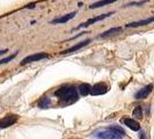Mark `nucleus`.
<instances>
[{
    "label": "nucleus",
    "mask_w": 154,
    "mask_h": 139,
    "mask_svg": "<svg viewBox=\"0 0 154 139\" xmlns=\"http://www.w3.org/2000/svg\"><path fill=\"white\" fill-rule=\"evenodd\" d=\"M56 96L59 97V100L62 101L65 104H71L74 101L78 100V93L74 87H69V86H65L59 88L57 92L54 93Z\"/></svg>",
    "instance_id": "1"
},
{
    "label": "nucleus",
    "mask_w": 154,
    "mask_h": 139,
    "mask_svg": "<svg viewBox=\"0 0 154 139\" xmlns=\"http://www.w3.org/2000/svg\"><path fill=\"white\" fill-rule=\"evenodd\" d=\"M121 133H122V130H118V129H107V130L96 132L95 137L97 139H123Z\"/></svg>",
    "instance_id": "2"
},
{
    "label": "nucleus",
    "mask_w": 154,
    "mask_h": 139,
    "mask_svg": "<svg viewBox=\"0 0 154 139\" xmlns=\"http://www.w3.org/2000/svg\"><path fill=\"white\" fill-rule=\"evenodd\" d=\"M49 57V54H45V52H38V54H30V56H27L24 57L22 60H21V65H26L28 63H32V62H38V60H43Z\"/></svg>",
    "instance_id": "3"
},
{
    "label": "nucleus",
    "mask_w": 154,
    "mask_h": 139,
    "mask_svg": "<svg viewBox=\"0 0 154 139\" xmlns=\"http://www.w3.org/2000/svg\"><path fill=\"white\" fill-rule=\"evenodd\" d=\"M114 14V12H109V13H104V14H101L99 16H95V17H92V19H89L88 21H86L85 23H81L78 28H85V27H89V26H92L94 24L95 22H97V21H101V20H104L106 17H109L110 15H112Z\"/></svg>",
    "instance_id": "4"
},
{
    "label": "nucleus",
    "mask_w": 154,
    "mask_h": 139,
    "mask_svg": "<svg viewBox=\"0 0 154 139\" xmlns=\"http://www.w3.org/2000/svg\"><path fill=\"white\" fill-rule=\"evenodd\" d=\"M17 119H19V116L14 115V114H11V115L5 116V117L0 121V126H1L2 129H5V128L11 126V125H13L14 123H16Z\"/></svg>",
    "instance_id": "5"
},
{
    "label": "nucleus",
    "mask_w": 154,
    "mask_h": 139,
    "mask_svg": "<svg viewBox=\"0 0 154 139\" xmlns=\"http://www.w3.org/2000/svg\"><path fill=\"white\" fill-rule=\"evenodd\" d=\"M108 92V86L104 82H99L96 85H94L92 87V95H102L104 93Z\"/></svg>",
    "instance_id": "6"
},
{
    "label": "nucleus",
    "mask_w": 154,
    "mask_h": 139,
    "mask_svg": "<svg viewBox=\"0 0 154 139\" xmlns=\"http://www.w3.org/2000/svg\"><path fill=\"white\" fill-rule=\"evenodd\" d=\"M77 15V13L75 12H72V13H69V14H65V15L60 16V17H58V19H54L51 21V24H60V23H66L67 21L69 20H72L74 16Z\"/></svg>",
    "instance_id": "7"
},
{
    "label": "nucleus",
    "mask_w": 154,
    "mask_h": 139,
    "mask_svg": "<svg viewBox=\"0 0 154 139\" xmlns=\"http://www.w3.org/2000/svg\"><path fill=\"white\" fill-rule=\"evenodd\" d=\"M153 91V85L151 84V85H147L145 86L144 88H141L139 92L136 93V95H134V97L136 99H145V97H147L148 96V94Z\"/></svg>",
    "instance_id": "8"
},
{
    "label": "nucleus",
    "mask_w": 154,
    "mask_h": 139,
    "mask_svg": "<svg viewBox=\"0 0 154 139\" xmlns=\"http://www.w3.org/2000/svg\"><path fill=\"white\" fill-rule=\"evenodd\" d=\"M89 42H91V39H86V41H84V42H80V43H78V44H75V45H73L72 48L67 49V50H64V51H62L60 54H72V52H75V51H78V50H80L81 48H84V46L87 45Z\"/></svg>",
    "instance_id": "9"
},
{
    "label": "nucleus",
    "mask_w": 154,
    "mask_h": 139,
    "mask_svg": "<svg viewBox=\"0 0 154 139\" xmlns=\"http://www.w3.org/2000/svg\"><path fill=\"white\" fill-rule=\"evenodd\" d=\"M152 22H154V16H151V17L145 19V20H140V21H137V22L128 23L126 27L128 28H137V27H143V26H146V24H149Z\"/></svg>",
    "instance_id": "10"
},
{
    "label": "nucleus",
    "mask_w": 154,
    "mask_h": 139,
    "mask_svg": "<svg viewBox=\"0 0 154 139\" xmlns=\"http://www.w3.org/2000/svg\"><path fill=\"white\" fill-rule=\"evenodd\" d=\"M123 123L128 126V128H130L131 130L133 131H138L140 130V125L137 121H134V119H132V118H124L123 119Z\"/></svg>",
    "instance_id": "11"
},
{
    "label": "nucleus",
    "mask_w": 154,
    "mask_h": 139,
    "mask_svg": "<svg viewBox=\"0 0 154 139\" xmlns=\"http://www.w3.org/2000/svg\"><path fill=\"white\" fill-rule=\"evenodd\" d=\"M121 31H122V27H114V28H111V29H109V30L102 32L100 35V37L101 39H104V37H108L110 35H114V34L121 32Z\"/></svg>",
    "instance_id": "12"
},
{
    "label": "nucleus",
    "mask_w": 154,
    "mask_h": 139,
    "mask_svg": "<svg viewBox=\"0 0 154 139\" xmlns=\"http://www.w3.org/2000/svg\"><path fill=\"white\" fill-rule=\"evenodd\" d=\"M117 0H100V1H97V2H95V4H93L89 6L91 9L93 8H99V7H103V6H107V5H110V4H112V2H115Z\"/></svg>",
    "instance_id": "13"
},
{
    "label": "nucleus",
    "mask_w": 154,
    "mask_h": 139,
    "mask_svg": "<svg viewBox=\"0 0 154 139\" xmlns=\"http://www.w3.org/2000/svg\"><path fill=\"white\" fill-rule=\"evenodd\" d=\"M79 92L81 93L84 96H86V95L92 93V86L88 85V84H82V85L79 86Z\"/></svg>",
    "instance_id": "14"
},
{
    "label": "nucleus",
    "mask_w": 154,
    "mask_h": 139,
    "mask_svg": "<svg viewBox=\"0 0 154 139\" xmlns=\"http://www.w3.org/2000/svg\"><path fill=\"white\" fill-rule=\"evenodd\" d=\"M133 116L136 117V118H141V116H143V110L140 107H136L134 110H133Z\"/></svg>",
    "instance_id": "15"
},
{
    "label": "nucleus",
    "mask_w": 154,
    "mask_h": 139,
    "mask_svg": "<svg viewBox=\"0 0 154 139\" xmlns=\"http://www.w3.org/2000/svg\"><path fill=\"white\" fill-rule=\"evenodd\" d=\"M15 57H16V54H11L9 57H6V58H2V59H1V62H0V64H2V65H4V64H6V63L11 62L12 59H14Z\"/></svg>",
    "instance_id": "16"
},
{
    "label": "nucleus",
    "mask_w": 154,
    "mask_h": 139,
    "mask_svg": "<svg viewBox=\"0 0 154 139\" xmlns=\"http://www.w3.org/2000/svg\"><path fill=\"white\" fill-rule=\"evenodd\" d=\"M148 0H143V1H139V2H132V4H129L128 6H138V5H143V4H145L147 2Z\"/></svg>",
    "instance_id": "17"
},
{
    "label": "nucleus",
    "mask_w": 154,
    "mask_h": 139,
    "mask_svg": "<svg viewBox=\"0 0 154 139\" xmlns=\"http://www.w3.org/2000/svg\"><path fill=\"white\" fill-rule=\"evenodd\" d=\"M27 8H34L35 7V4H30V5H28V6H26Z\"/></svg>",
    "instance_id": "18"
},
{
    "label": "nucleus",
    "mask_w": 154,
    "mask_h": 139,
    "mask_svg": "<svg viewBox=\"0 0 154 139\" xmlns=\"http://www.w3.org/2000/svg\"><path fill=\"white\" fill-rule=\"evenodd\" d=\"M6 52H7V50H1V54H6Z\"/></svg>",
    "instance_id": "19"
}]
</instances>
